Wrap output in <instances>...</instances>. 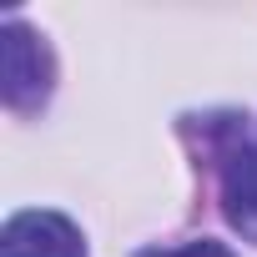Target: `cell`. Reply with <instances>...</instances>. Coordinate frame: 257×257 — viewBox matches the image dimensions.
Returning a JSON list of instances; mask_svg holds the SVG:
<instances>
[{
  "label": "cell",
  "mask_w": 257,
  "mask_h": 257,
  "mask_svg": "<svg viewBox=\"0 0 257 257\" xmlns=\"http://www.w3.org/2000/svg\"><path fill=\"white\" fill-rule=\"evenodd\" d=\"M137 257H232V247L222 242H182V247H152V252H137Z\"/></svg>",
  "instance_id": "obj_4"
},
{
  "label": "cell",
  "mask_w": 257,
  "mask_h": 257,
  "mask_svg": "<svg viewBox=\"0 0 257 257\" xmlns=\"http://www.w3.org/2000/svg\"><path fill=\"white\" fill-rule=\"evenodd\" d=\"M0 257H86V237L61 212H16L0 232Z\"/></svg>",
  "instance_id": "obj_3"
},
{
  "label": "cell",
  "mask_w": 257,
  "mask_h": 257,
  "mask_svg": "<svg viewBox=\"0 0 257 257\" xmlns=\"http://www.w3.org/2000/svg\"><path fill=\"white\" fill-rule=\"evenodd\" d=\"M0 41H6V66H0V76H6V106L11 111H41L46 96H51V51L21 21H6Z\"/></svg>",
  "instance_id": "obj_1"
},
{
  "label": "cell",
  "mask_w": 257,
  "mask_h": 257,
  "mask_svg": "<svg viewBox=\"0 0 257 257\" xmlns=\"http://www.w3.org/2000/svg\"><path fill=\"white\" fill-rule=\"evenodd\" d=\"M217 177H222V212L227 222L257 242V137L232 132L217 152Z\"/></svg>",
  "instance_id": "obj_2"
}]
</instances>
